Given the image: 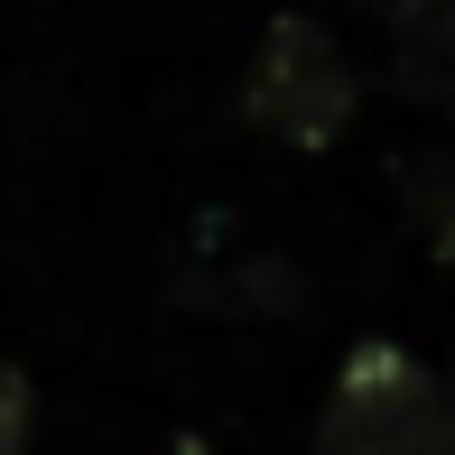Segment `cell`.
<instances>
[{
	"label": "cell",
	"instance_id": "obj_1",
	"mask_svg": "<svg viewBox=\"0 0 455 455\" xmlns=\"http://www.w3.org/2000/svg\"><path fill=\"white\" fill-rule=\"evenodd\" d=\"M307 455H455L446 381L400 344H354Z\"/></svg>",
	"mask_w": 455,
	"mask_h": 455
},
{
	"label": "cell",
	"instance_id": "obj_2",
	"mask_svg": "<svg viewBox=\"0 0 455 455\" xmlns=\"http://www.w3.org/2000/svg\"><path fill=\"white\" fill-rule=\"evenodd\" d=\"M242 121L270 131L279 149H325V140L354 131V66H344V47L316 19L279 10L260 28V56L242 75Z\"/></svg>",
	"mask_w": 455,
	"mask_h": 455
},
{
	"label": "cell",
	"instance_id": "obj_3",
	"mask_svg": "<svg viewBox=\"0 0 455 455\" xmlns=\"http://www.w3.org/2000/svg\"><path fill=\"white\" fill-rule=\"evenodd\" d=\"M371 19L390 28V66L419 102H446L455 84V0H371Z\"/></svg>",
	"mask_w": 455,
	"mask_h": 455
},
{
	"label": "cell",
	"instance_id": "obj_4",
	"mask_svg": "<svg viewBox=\"0 0 455 455\" xmlns=\"http://www.w3.org/2000/svg\"><path fill=\"white\" fill-rule=\"evenodd\" d=\"M409 204H419L437 260H455V158H419V168H409Z\"/></svg>",
	"mask_w": 455,
	"mask_h": 455
},
{
	"label": "cell",
	"instance_id": "obj_5",
	"mask_svg": "<svg viewBox=\"0 0 455 455\" xmlns=\"http://www.w3.org/2000/svg\"><path fill=\"white\" fill-rule=\"evenodd\" d=\"M28 427H37V390L19 363H0V455H28Z\"/></svg>",
	"mask_w": 455,
	"mask_h": 455
},
{
	"label": "cell",
	"instance_id": "obj_6",
	"mask_svg": "<svg viewBox=\"0 0 455 455\" xmlns=\"http://www.w3.org/2000/svg\"><path fill=\"white\" fill-rule=\"evenodd\" d=\"M446 409H455V381H446Z\"/></svg>",
	"mask_w": 455,
	"mask_h": 455
}]
</instances>
